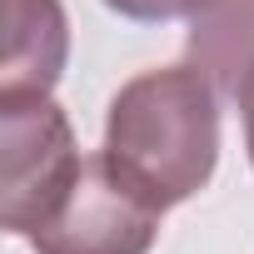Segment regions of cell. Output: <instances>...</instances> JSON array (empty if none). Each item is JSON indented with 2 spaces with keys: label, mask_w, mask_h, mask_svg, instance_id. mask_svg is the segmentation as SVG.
I'll return each instance as SVG.
<instances>
[{
  "label": "cell",
  "mask_w": 254,
  "mask_h": 254,
  "mask_svg": "<svg viewBox=\"0 0 254 254\" xmlns=\"http://www.w3.org/2000/svg\"><path fill=\"white\" fill-rule=\"evenodd\" d=\"M105 155L160 209L194 199L219 165V85L194 60L125 80L105 115Z\"/></svg>",
  "instance_id": "6da1fadb"
},
{
  "label": "cell",
  "mask_w": 254,
  "mask_h": 254,
  "mask_svg": "<svg viewBox=\"0 0 254 254\" xmlns=\"http://www.w3.org/2000/svg\"><path fill=\"white\" fill-rule=\"evenodd\" d=\"M70 55V25L60 0H5V55L0 90L50 95Z\"/></svg>",
  "instance_id": "277c9868"
},
{
  "label": "cell",
  "mask_w": 254,
  "mask_h": 254,
  "mask_svg": "<svg viewBox=\"0 0 254 254\" xmlns=\"http://www.w3.org/2000/svg\"><path fill=\"white\" fill-rule=\"evenodd\" d=\"M185 50L219 90L234 95L239 75L254 65V0H204L190 15Z\"/></svg>",
  "instance_id": "5b68a950"
},
{
  "label": "cell",
  "mask_w": 254,
  "mask_h": 254,
  "mask_svg": "<svg viewBox=\"0 0 254 254\" xmlns=\"http://www.w3.org/2000/svg\"><path fill=\"white\" fill-rule=\"evenodd\" d=\"M100 5H110V10L125 15V20H150V25H160V20H190L204 0H100Z\"/></svg>",
  "instance_id": "8992f818"
},
{
  "label": "cell",
  "mask_w": 254,
  "mask_h": 254,
  "mask_svg": "<svg viewBox=\"0 0 254 254\" xmlns=\"http://www.w3.org/2000/svg\"><path fill=\"white\" fill-rule=\"evenodd\" d=\"M160 204L125 180L110 155H85L65 194L35 224V254H150L160 234Z\"/></svg>",
  "instance_id": "3957f363"
},
{
  "label": "cell",
  "mask_w": 254,
  "mask_h": 254,
  "mask_svg": "<svg viewBox=\"0 0 254 254\" xmlns=\"http://www.w3.org/2000/svg\"><path fill=\"white\" fill-rule=\"evenodd\" d=\"M0 224L30 239L80 170L70 115L50 95L0 90Z\"/></svg>",
  "instance_id": "7a4b0ae2"
},
{
  "label": "cell",
  "mask_w": 254,
  "mask_h": 254,
  "mask_svg": "<svg viewBox=\"0 0 254 254\" xmlns=\"http://www.w3.org/2000/svg\"><path fill=\"white\" fill-rule=\"evenodd\" d=\"M234 105H239V120H244V150H249V165H254V65L239 75Z\"/></svg>",
  "instance_id": "52a82bcc"
}]
</instances>
